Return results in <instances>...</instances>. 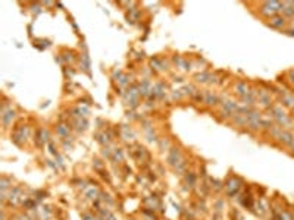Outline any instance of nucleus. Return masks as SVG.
Returning <instances> with one entry per match:
<instances>
[{
  "instance_id": "nucleus-1",
  "label": "nucleus",
  "mask_w": 294,
  "mask_h": 220,
  "mask_svg": "<svg viewBox=\"0 0 294 220\" xmlns=\"http://www.w3.org/2000/svg\"><path fill=\"white\" fill-rule=\"evenodd\" d=\"M247 123L250 125V128H253V129H257V128L260 126V119H259V115L257 113H254V112H252L250 115H249V118H247Z\"/></svg>"
},
{
  "instance_id": "nucleus-2",
  "label": "nucleus",
  "mask_w": 294,
  "mask_h": 220,
  "mask_svg": "<svg viewBox=\"0 0 294 220\" xmlns=\"http://www.w3.org/2000/svg\"><path fill=\"white\" fill-rule=\"evenodd\" d=\"M238 188H240V180H238V179H231L227 184V189L231 195L235 194V192L238 191Z\"/></svg>"
},
{
  "instance_id": "nucleus-3",
  "label": "nucleus",
  "mask_w": 294,
  "mask_h": 220,
  "mask_svg": "<svg viewBox=\"0 0 294 220\" xmlns=\"http://www.w3.org/2000/svg\"><path fill=\"white\" fill-rule=\"evenodd\" d=\"M281 8L284 10V13H285L287 16H293L294 15V3L293 2H284L282 5H281Z\"/></svg>"
},
{
  "instance_id": "nucleus-4",
  "label": "nucleus",
  "mask_w": 294,
  "mask_h": 220,
  "mask_svg": "<svg viewBox=\"0 0 294 220\" xmlns=\"http://www.w3.org/2000/svg\"><path fill=\"white\" fill-rule=\"evenodd\" d=\"M279 139H281L282 143L288 144V145H293V144H294L293 135H291V134H288V132H282V134H281V136H279Z\"/></svg>"
},
{
  "instance_id": "nucleus-5",
  "label": "nucleus",
  "mask_w": 294,
  "mask_h": 220,
  "mask_svg": "<svg viewBox=\"0 0 294 220\" xmlns=\"http://www.w3.org/2000/svg\"><path fill=\"white\" fill-rule=\"evenodd\" d=\"M178 159H179V153H178V150H172L171 151V154H169V157H168V161L171 163V164H175V163H178Z\"/></svg>"
},
{
  "instance_id": "nucleus-6",
  "label": "nucleus",
  "mask_w": 294,
  "mask_h": 220,
  "mask_svg": "<svg viewBox=\"0 0 294 220\" xmlns=\"http://www.w3.org/2000/svg\"><path fill=\"white\" fill-rule=\"evenodd\" d=\"M271 25L279 28V26L284 25V19H282V18H274V19L271 21Z\"/></svg>"
},
{
  "instance_id": "nucleus-7",
  "label": "nucleus",
  "mask_w": 294,
  "mask_h": 220,
  "mask_svg": "<svg viewBox=\"0 0 294 220\" xmlns=\"http://www.w3.org/2000/svg\"><path fill=\"white\" fill-rule=\"evenodd\" d=\"M13 116H15V113H13L12 110H10V112H8L6 115H3V122L8 125L9 122H10V119H13Z\"/></svg>"
},
{
  "instance_id": "nucleus-8",
  "label": "nucleus",
  "mask_w": 294,
  "mask_h": 220,
  "mask_svg": "<svg viewBox=\"0 0 294 220\" xmlns=\"http://www.w3.org/2000/svg\"><path fill=\"white\" fill-rule=\"evenodd\" d=\"M237 88L240 90V91H238L240 94H246V93H247V87H246L244 84H238V85H237Z\"/></svg>"
},
{
  "instance_id": "nucleus-9",
  "label": "nucleus",
  "mask_w": 294,
  "mask_h": 220,
  "mask_svg": "<svg viewBox=\"0 0 294 220\" xmlns=\"http://www.w3.org/2000/svg\"><path fill=\"white\" fill-rule=\"evenodd\" d=\"M284 101H285V104H287V106H293L294 100H293V98H291V97H284Z\"/></svg>"
},
{
  "instance_id": "nucleus-10",
  "label": "nucleus",
  "mask_w": 294,
  "mask_h": 220,
  "mask_svg": "<svg viewBox=\"0 0 294 220\" xmlns=\"http://www.w3.org/2000/svg\"><path fill=\"white\" fill-rule=\"evenodd\" d=\"M215 101H216L215 97H212V95H207V97H206V103H207V104H213Z\"/></svg>"
},
{
  "instance_id": "nucleus-11",
  "label": "nucleus",
  "mask_w": 294,
  "mask_h": 220,
  "mask_svg": "<svg viewBox=\"0 0 294 220\" xmlns=\"http://www.w3.org/2000/svg\"><path fill=\"white\" fill-rule=\"evenodd\" d=\"M58 132H59V134H62V135H66L68 131L65 129V128H63V125H60V126L58 128Z\"/></svg>"
},
{
  "instance_id": "nucleus-12",
  "label": "nucleus",
  "mask_w": 294,
  "mask_h": 220,
  "mask_svg": "<svg viewBox=\"0 0 294 220\" xmlns=\"http://www.w3.org/2000/svg\"><path fill=\"white\" fill-rule=\"evenodd\" d=\"M84 220H91V217L90 216H84Z\"/></svg>"
},
{
  "instance_id": "nucleus-13",
  "label": "nucleus",
  "mask_w": 294,
  "mask_h": 220,
  "mask_svg": "<svg viewBox=\"0 0 294 220\" xmlns=\"http://www.w3.org/2000/svg\"><path fill=\"white\" fill-rule=\"evenodd\" d=\"M291 78H293V79H291V81H293V82H294V74H293V75H291Z\"/></svg>"
}]
</instances>
